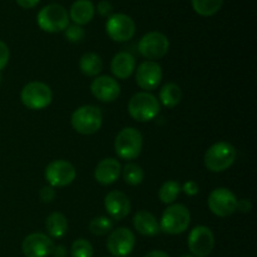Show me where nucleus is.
I'll use <instances>...</instances> for the list:
<instances>
[{
	"instance_id": "nucleus-4",
	"label": "nucleus",
	"mask_w": 257,
	"mask_h": 257,
	"mask_svg": "<svg viewBox=\"0 0 257 257\" xmlns=\"http://www.w3.org/2000/svg\"><path fill=\"white\" fill-rule=\"evenodd\" d=\"M160 230L167 235H181L191 223V213L187 206L182 203H172L162 213Z\"/></svg>"
},
{
	"instance_id": "nucleus-7",
	"label": "nucleus",
	"mask_w": 257,
	"mask_h": 257,
	"mask_svg": "<svg viewBox=\"0 0 257 257\" xmlns=\"http://www.w3.org/2000/svg\"><path fill=\"white\" fill-rule=\"evenodd\" d=\"M20 100L27 108L40 110L49 107L53 102V92L48 84L43 82H30L23 87Z\"/></svg>"
},
{
	"instance_id": "nucleus-3",
	"label": "nucleus",
	"mask_w": 257,
	"mask_h": 257,
	"mask_svg": "<svg viewBox=\"0 0 257 257\" xmlns=\"http://www.w3.org/2000/svg\"><path fill=\"white\" fill-rule=\"evenodd\" d=\"M70 123H72L73 130L79 135L92 136L102 127L103 113L97 105H82L73 112Z\"/></svg>"
},
{
	"instance_id": "nucleus-28",
	"label": "nucleus",
	"mask_w": 257,
	"mask_h": 257,
	"mask_svg": "<svg viewBox=\"0 0 257 257\" xmlns=\"http://www.w3.org/2000/svg\"><path fill=\"white\" fill-rule=\"evenodd\" d=\"M113 223L112 218H109L108 216H98V217L93 218L89 222V231L94 236H105L109 235L110 231L113 230Z\"/></svg>"
},
{
	"instance_id": "nucleus-16",
	"label": "nucleus",
	"mask_w": 257,
	"mask_h": 257,
	"mask_svg": "<svg viewBox=\"0 0 257 257\" xmlns=\"http://www.w3.org/2000/svg\"><path fill=\"white\" fill-rule=\"evenodd\" d=\"M90 92L93 97L104 103H112L120 95V85L117 79L109 75L95 77L90 84Z\"/></svg>"
},
{
	"instance_id": "nucleus-11",
	"label": "nucleus",
	"mask_w": 257,
	"mask_h": 257,
	"mask_svg": "<svg viewBox=\"0 0 257 257\" xmlns=\"http://www.w3.org/2000/svg\"><path fill=\"white\" fill-rule=\"evenodd\" d=\"M105 32L113 42L125 43L135 37L136 24L131 17L123 13H117L107 19Z\"/></svg>"
},
{
	"instance_id": "nucleus-36",
	"label": "nucleus",
	"mask_w": 257,
	"mask_h": 257,
	"mask_svg": "<svg viewBox=\"0 0 257 257\" xmlns=\"http://www.w3.org/2000/svg\"><path fill=\"white\" fill-rule=\"evenodd\" d=\"M15 2L19 7L24 8V9H32V8L37 7L39 4L40 0H15Z\"/></svg>"
},
{
	"instance_id": "nucleus-15",
	"label": "nucleus",
	"mask_w": 257,
	"mask_h": 257,
	"mask_svg": "<svg viewBox=\"0 0 257 257\" xmlns=\"http://www.w3.org/2000/svg\"><path fill=\"white\" fill-rule=\"evenodd\" d=\"M54 242L43 232L28 235L22 243V251L25 257H48L52 255Z\"/></svg>"
},
{
	"instance_id": "nucleus-19",
	"label": "nucleus",
	"mask_w": 257,
	"mask_h": 257,
	"mask_svg": "<svg viewBox=\"0 0 257 257\" xmlns=\"http://www.w3.org/2000/svg\"><path fill=\"white\" fill-rule=\"evenodd\" d=\"M110 70L117 79H128L136 70V58L130 52H119L110 62Z\"/></svg>"
},
{
	"instance_id": "nucleus-24",
	"label": "nucleus",
	"mask_w": 257,
	"mask_h": 257,
	"mask_svg": "<svg viewBox=\"0 0 257 257\" xmlns=\"http://www.w3.org/2000/svg\"><path fill=\"white\" fill-rule=\"evenodd\" d=\"M181 99H182V90H181L180 85H177L176 83H167L160 90L158 102H160V104L165 105V107H177L181 103Z\"/></svg>"
},
{
	"instance_id": "nucleus-12",
	"label": "nucleus",
	"mask_w": 257,
	"mask_h": 257,
	"mask_svg": "<svg viewBox=\"0 0 257 257\" xmlns=\"http://www.w3.org/2000/svg\"><path fill=\"white\" fill-rule=\"evenodd\" d=\"M136 246V236L127 227L114 228L107 238V250L113 257H128Z\"/></svg>"
},
{
	"instance_id": "nucleus-27",
	"label": "nucleus",
	"mask_w": 257,
	"mask_h": 257,
	"mask_svg": "<svg viewBox=\"0 0 257 257\" xmlns=\"http://www.w3.org/2000/svg\"><path fill=\"white\" fill-rule=\"evenodd\" d=\"M120 175L123 176V180L127 185L130 186H138L143 182L145 180V171L137 163L130 162L122 168V173Z\"/></svg>"
},
{
	"instance_id": "nucleus-20",
	"label": "nucleus",
	"mask_w": 257,
	"mask_h": 257,
	"mask_svg": "<svg viewBox=\"0 0 257 257\" xmlns=\"http://www.w3.org/2000/svg\"><path fill=\"white\" fill-rule=\"evenodd\" d=\"M133 226L138 233H141L142 236H148V237L158 235L161 231L157 218L155 217V215L146 210L138 211L136 213L133 217Z\"/></svg>"
},
{
	"instance_id": "nucleus-1",
	"label": "nucleus",
	"mask_w": 257,
	"mask_h": 257,
	"mask_svg": "<svg viewBox=\"0 0 257 257\" xmlns=\"http://www.w3.org/2000/svg\"><path fill=\"white\" fill-rule=\"evenodd\" d=\"M237 152L231 143L221 141L216 142L206 151L203 165L210 172L221 173L227 171L235 163Z\"/></svg>"
},
{
	"instance_id": "nucleus-35",
	"label": "nucleus",
	"mask_w": 257,
	"mask_h": 257,
	"mask_svg": "<svg viewBox=\"0 0 257 257\" xmlns=\"http://www.w3.org/2000/svg\"><path fill=\"white\" fill-rule=\"evenodd\" d=\"M252 210V202L250 200H237V206H236V211L241 213H248Z\"/></svg>"
},
{
	"instance_id": "nucleus-38",
	"label": "nucleus",
	"mask_w": 257,
	"mask_h": 257,
	"mask_svg": "<svg viewBox=\"0 0 257 257\" xmlns=\"http://www.w3.org/2000/svg\"><path fill=\"white\" fill-rule=\"evenodd\" d=\"M143 257H171V256L162 250H152L150 251V252L146 253Z\"/></svg>"
},
{
	"instance_id": "nucleus-5",
	"label": "nucleus",
	"mask_w": 257,
	"mask_h": 257,
	"mask_svg": "<svg viewBox=\"0 0 257 257\" xmlns=\"http://www.w3.org/2000/svg\"><path fill=\"white\" fill-rule=\"evenodd\" d=\"M143 148V136L133 127H125L117 133L114 140V152L125 161L136 160Z\"/></svg>"
},
{
	"instance_id": "nucleus-22",
	"label": "nucleus",
	"mask_w": 257,
	"mask_h": 257,
	"mask_svg": "<svg viewBox=\"0 0 257 257\" xmlns=\"http://www.w3.org/2000/svg\"><path fill=\"white\" fill-rule=\"evenodd\" d=\"M45 230H47V235L52 240L64 237L68 232L67 217L60 212L50 213L45 220Z\"/></svg>"
},
{
	"instance_id": "nucleus-14",
	"label": "nucleus",
	"mask_w": 257,
	"mask_h": 257,
	"mask_svg": "<svg viewBox=\"0 0 257 257\" xmlns=\"http://www.w3.org/2000/svg\"><path fill=\"white\" fill-rule=\"evenodd\" d=\"M136 83L143 92H152L160 87L163 78L162 67L157 62L146 60L137 67Z\"/></svg>"
},
{
	"instance_id": "nucleus-9",
	"label": "nucleus",
	"mask_w": 257,
	"mask_h": 257,
	"mask_svg": "<svg viewBox=\"0 0 257 257\" xmlns=\"http://www.w3.org/2000/svg\"><path fill=\"white\" fill-rule=\"evenodd\" d=\"M187 246L191 255L195 257H207L215 248V235L207 226L198 225L188 233Z\"/></svg>"
},
{
	"instance_id": "nucleus-18",
	"label": "nucleus",
	"mask_w": 257,
	"mask_h": 257,
	"mask_svg": "<svg viewBox=\"0 0 257 257\" xmlns=\"http://www.w3.org/2000/svg\"><path fill=\"white\" fill-rule=\"evenodd\" d=\"M120 173H122V166L117 158H103L95 166L94 180L102 186H109L117 182Z\"/></svg>"
},
{
	"instance_id": "nucleus-37",
	"label": "nucleus",
	"mask_w": 257,
	"mask_h": 257,
	"mask_svg": "<svg viewBox=\"0 0 257 257\" xmlns=\"http://www.w3.org/2000/svg\"><path fill=\"white\" fill-rule=\"evenodd\" d=\"M52 256L53 257H65L67 256V247L63 245H54L52 251Z\"/></svg>"
},
{
	"instance_id": "nucleus-21",
	"label": "nucleus",
	"mask_w": 257,
	"mask_h": 257,
	"mask_svg": "<svg viewBox=\"0 0 257 257\" xmlns=\"http://www.w3.org/2000/svg\"><path fill=\"white\" fill-rule=\"evenodd\" d=\"M95 7L90 0H75L72 4L69 10V19L73 24H77L83 27L92 22L94 18Z\"/></svg>"
},
{
	"instance_id": "nucleus-39",
	"label": "nucleus",
	"mask_w": 257,
	"mask_h": 257,
	"mask_svg": "<svg viewBox=\"0 0 257 257\" xmlns=\"http://www.w3.org/2000/svg\"><path fill=\"white\" fill-rule=\"evenodd\" d=\"M181 257H195V256H192V255H182Z\"/></svg>"
},
{
	"instance_id": "nucleus-34",
	"label": "nucleus",
	"mask_w": 257,
	"mask_h": 257,
	"mask_svg": "<svg viewBox=\"0 0 257 257\" xmlns=\"http://www.w3.org/2000/svg\"><path fill=\"white\" fill-rule=\"evenodd\" d=\"M200 191L198 188V185L195 182V181H187V182L183 183V186H181V192H183L187 196H196Z\"/></svg>"
},
{
	"instance_id": "nucleus-32",
	"label": "nucleus",
	"mask_w": 257,
	"mask_h": 257,
	"mask_svg": "<svg viewBox=\"0 0 257 257\" xmlns=\"http://www.w3.org/2000/svg\"><path fill=\"white\" fill-rule=\"evenodd\" d=\"M9 58H10V52L8 45L5 44L3 40H0V72L4 69L5 67L9 63Z\"/></svg>"
},
{
	"instance_id": "nucleus-10",
	"label": "nucleus",
	"mask_w": 257,
	"mask_h": 257,
	"mask_svg": "<svg viewBox=\"0 0 257 257\" xmlns=\"http://www.w3.org/2000/svg\"><path fill=\"white\" fill-rule=\"evenodd\" d=\"M44 177L48 185L54 188L65 187L73 183L77 177L75 167L65 160H55L45 167Z\"/></svg>"
},
{
	"instance_id": "nucleus-6",
	"label": "nucleus",
	"mask_w": 257,
	"mask_h": 257,
	"mask_svg": "<svg viewBox=\"0 0 257 257\" xmlns=\"http://www.w3.org/2000/svg\"><path fill=\"white\" fill-rule=\"evenodd\" d=\"M69 14L60 4H49L39 10L37 23L43 32L60 33L69 25Z\"/></svg>"
},
{
	"instance_id": "nucleus-25",
	"label": "nucleus",
	"mask_w": 257,
	"mask_h": 257,
	"mask_svg": "<svg viewBox=\"0 0 257 257\" xmlns=\"http://www.w3.org/2000/svg\"><path fill=\"white\" fill-rule=\"evenodd\" d=\"M181 193V185L177 181H166L158 191V198L165 205H172Z\"/></svg>"
},
{
	"instance_id": "nucleus-13",
	"label": "nucleus",
	"mask_w": 257,
	"mask_h": 257,
	"mask_svg": "<svg viewBox=\"0 0 257 257\" xmlns=\"http://www.w3.org/2000/svg\"><path fill=\"white\" fill-rule=\"evenodd\" d=\"M207 205L211 212L217 217H228L236 212L237 197L228 188L218 187L210 193Z\"/></svg>"
},
{
	"instance_id": "nucleus-17",
	"label": "nucleus",
	"mask_w": 257,
	"mask_h": 257,
	"mask_svg": "<svg viewBox=\"0 0 257 257\" xmlns=\"http://www.w3.org/2000/svg\"><path fill=\"white\" fill-rule=\"evenodd\" d=\"M104 208L108 217L113 221H122L130 215L132 205L125 193L115 190L108 192L104 197Z\"/></svg>"
},
{
	"instance_id": "nucleus-26",
	"label": "nucleus",
	"mask_w": 257,
	"mask_h": 257,
	"mask_svg": "<svg viewBox=\"0 0 257 257\" xmlns=\"http://www.w3.org/2000/svg\"><path fill=\"white\" fill-rule=\"evenodd\" d=\"M192 8L201 17H212L222 8L223 0H191Z\"/></svg>"
},
{
	"instance_id": "nucleus-29",
	"label": "nucleus",
	"mask_w": 257,
	"mask_h": 257,
	"mask_svg": "<svg viewBox=\"0 0 257 257\" xmlns=\"http://www.w3.org/2000/svg\"><path fill=\"white\" fill-rule=\"evenodd\" d=\"M94 250L92 243L85 238H78L72 243L70 247V256L72 257H93Z\"/></svg>"
},
{
	"instance_id": "nucleus-23",
	"label": "nucleus",
	"mask_w": 257,
	"mask_h": 257,
	"mask_svg": "<svg viewBox=\"0 0 257 257\" xmlns=\"http://www.w3.org/2000/svg\"><path fill=\"white\" fill-rule=\"evenodd\" d=\"M79 69L87 77H98L103 69V60L97 53H85L79 59Z\"/></svg>"
},
{
	"instance_id": "nucleus-8",
	"label": "nucleus",
	"mask_w": 257,
	"mask_h": 257,
	"mask_svg": "<svg viewBox=\"0 0 257 257\" xmlns=\"http://www.w3.org/2000/svg\"><path fill=\"white\" fill-rule=\"evenodd\" d=\"M170 50V40L163 33L150 32L138 42V52L147 60L157 62L162 59Z\"/></svg>"
},
{
	"instance_id": "nucleus-33",
	"label": "nucleus",
	"mask_w": 257,
	"mask_h": 257,
	"mask_svg": "<svg viewBox=\"0 0 257 257\" xmlns=\"http://www.w3.org/2000/svg\"><path fill=\"white\" fill-rule=\"evenodd\" d=\"M97 10H98V13H99L100 17L109 18L113 13L112 3L108 2V0H102V2L98 3Z\"/></svg>"
},
{
	"instance_id": "nucleus-2",
	"label": "nucleus",
	"mask_w": 257,
	"mask_h": 257,
	"mask_svg": "<svg viewBox=\"0 0 257 257\" xmlns=\"http://www.w3.org/2000/svg\"><path fill=\"white\" fill-rule=\"evenodd\" d=\"M161 112V104L157 97L150 92H138L128 102V113L135 120L141 123L156 119Z\"/></svg>"
},
{
	"instance_id": "nucleus-30",
	"label": "nucleus",
	"mask_w": 257,
	"mask_h": 257,
	"mask_svg": "<svg viewBox=\"0 0 257 257\" xmlns=\"http://www.w3.org/2000/svg\"><path fill=\"white\" fill-rule=\"evenodd\" d=\"M64 33H65V38L72 43L82 42L85 37V32L84 29H83V27H80V25H77V24L68 25L67 29L64 30Z\"/></svg>"
},
{
	"instance_id": "nucleus-31",
	"label": "nucleus",
	"mask_w": 257,
	"mask_h": 257,
	"mask_svg": "<svg viewBox=\"0 0 257 257\" xmlns=\"http://www.w3.org/2000/svg\"><path fill=\"white\" fill-rule=\"evenodd\" d=\"M55 195H57V192H55V188L52 187V186H44V187H42V190L39 191V197L40 200H42V202L44 203H50L54 201L55 198Z\"/></svg>"
}]
</instances>
